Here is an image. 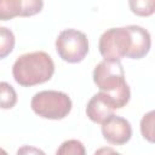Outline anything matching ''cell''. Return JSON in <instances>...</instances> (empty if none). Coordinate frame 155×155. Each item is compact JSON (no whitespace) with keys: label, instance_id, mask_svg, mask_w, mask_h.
Segmentation results:
<instances>
[{"label":"cell","instance_id":"8","mask_svg":"<svg viewBox=\"0 0 155 155\" xmlns=\"http://www.w3.org/2000/svg\"><path fill=\"white\" fill-rule=\"evenodd\" d=\"M114 105L108 96L103 92H98L91 97L86 105V114L92 122L103 124L109 116L114 114Z\"/></svg>","mask_w":155,"mask_h":155},{"label":"cell","instance_id":"14","mask_svg":"<svg viewBox=\"0 0 155 155\" xmlns=\"http://www.w3.org/2000/svg\"><path fill=\"white\" fill-rule=\"evenodd\" d=\"M16 155H46L41 149L33 145H22L18 148Z\"/></svg>","mask_w":155,"mask_h":155},{"label":"cell","instance_id":"3","mask_svg":"<svg viewBox=\"0 0 155 155\" xmlns=\"http://www.w3.org/2000/svg\"><path fill=\"white\" fill-rule=\"evenodd\" d=\"M54 73L51 56L44 51L21 54L12 65L15 81L23 87H31L48 81Z\"/></svg>","mask_w":155,"mask_h":155},{"label":"cell","instance_id":"6","mask_svg":"<svg viewBox=\"0 0 155 155\" xmlns=\"http://www.w3.org/2000/svg\"><path fill=\"white\" fill-rule=\"evenodd\" d=\"M103 138L114 145L126 144L132 137V127L128 120L113 114L103 124H101Z\"/></svg>","mask_w":155,"mask_h":155},{"label":"cell","instance_id":"4","mask_svg":"<svg viewBox=\"0 0 155 155\" xmlns=\"http://www.w3.org/2000/svg\"><path fill=\"white\" fill-rule=\"evenodd\" d=\"M30 107L42 119L62 120L71 111L73 103L70 97L62 91L45 90L33 96Z\"/></svg>","mask_w":155,"mask_h":155},{"label":"cell","instance_id":"10","mask_svg":"<svg viewBox=\"0 0 155 155\" xmlns=\"http://www.w3.org/2000/svg\"><path fill=\"white\" fill-rule=\"evenodd\" d=\"M15 34L7 27H0V59L6 58L15 48Z\"/></svg>","mask_w":155,"mask_h":155},{"label":"cell","instance_id":"2","mask_svg":"<svg viewBox=\"0 0 155 155\" xmlns=\"http://www.w3.org/2000/svg\"><path fill=\"white\" fill-rule=\"evenodd\" d=\"M92 78L99 92L108 96L115 109H121L130 102L131 90L120 62L103 59L94 67Z\"/></svg>","mask_w":155,"mask_h":155},{"label":"cell","instance_id":"13","mask_svg":"<svg viewBox=\"0 0 155 155\" xmlns=\"http://www.w3.org/2000/svg\"><path fill=\"white\" fill-rule=\"evenodd\" d=\"M154 110L143 115L140 120V132L144 139L150 143H154Z\"/></svg>","mask_w":155,"mask_h":155},{"label":"cell","instance_id":"5","mask_svg":"<svg viewBox=\"0 0 155 155\" xmlns=\"http://www.w3.org/2000/svg\"><path fill=\"white\" fill-rule=\"evenodd\" d=\"M88 39L76 29H64L56 39V51L67 63H79L88 53Z\"/></svg>","mask_w":155,"mask_h":155},{"label":"cell","instance_id":"9","mask_svg":"<svg viewBox=\"0 0 155 155\" xmlns=\"http://www.w3.org/2000/svg\"><path fill=\"white\" fill-rule=\"evenodd\" d=\"M17 103V93L13 86L6 81H0V108L12 109Z\"/></svg>","mask_w":155,"mask_h":155},{"label":"cell","instance_id":"7","mask_svg":"<svg viewBox=\"0 0 155 155\" xmlns=\"http://www.w3.org/2000/svg\"><path fill=\"white\" fill-rule=\"evenodd\" d=\"M44 7L41 0H0V21H10L17 16L30 17Z\"/></svg>","mask_w":155,"mask_h":155},{"label":"cell","instance_id":"15","mask_svg":"<svg viewBox=\"0 0 155 155\" xmlns=\"http://www.w3.org/2000/svg\"><path fill=\"white\" fill-rule=\"evenodd\" d=\"M93 155H121V154L117 153L116 150H114L110 147H103V148L97 149Z\"/></svg>","mask_w":155,"mask_h":155},{"label":"cell","instance_id":"12","mask_svg":"<svg viewBox=\"0 0 155 155\" xmlns=\"http://www.w3.org/2000/svg\"><path fill=\"white\" fill-rule=\"evenodd\" d=\"M131 11L140 17L151 16L155 11V1L154 0H131L128 2Z\"/></svg>","mask_w":155,"mask_h":155},{"label":"cell","instance_id":"11","mask_svg":"<svg viewBox=\"0 0 155 155\" xmlns=\"http://www.w3.org/2000/svg\"><path fill=\"white\" fill-rule=\"evenodd\" d=\"M56 155H86V149L80 140L68 139L59 145Z\"/></svg>","mask_w":155,"mask_h":155},{"label":"cell","instance_id":"16","mask_svg":"<svg viewBox=\"0 0 155 155\" xmlns=\"http://www.w3.org/2000/svg\"><path fill=\"white\" fill-rule=\"evenodd\" d=\"M0 155H8V154H7V151H6L5 149L0 148Z\"/></svg>","mask_w":155,"mask_h":155},{"label":"cell","instance_id":"1","mask_svg":"<svg viewBox=\"0 0 155 155\" xmlns=\"http://www.w3.org/2000/svg\"><path fill=\"white\" fill-rule=\"evenodd\" d=\"M151 47L150 33L140 25H127L105 30L98 42V50L104 61L120 62L127 57L140 59Z\"/></svg>","mask_w":155,"mask_h":155}]
</instances>
